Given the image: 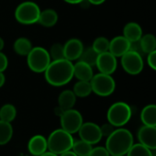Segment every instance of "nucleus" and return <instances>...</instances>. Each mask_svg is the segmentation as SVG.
<instances>
[{
    "instance_id": "32",
    "label": "nucleus",
    "mask_w": 156,
    "mask_h": 156,
    "mask_svg": "<svg viewBox=\"0 0 156 156\" xmlns=\"http://www.w3.org/2000/svg\"><path fill=\"white\" fill-rule=\"evenodd\" d=\"M100 128H101V133L102 137H106V138L115 130V127L109 122L106 124H103L102 126H100Z\"/></svg>"
},
{
    "instance_id": "11",
    "label": "nucleus",
    "mask_w": 156,
    "mask_h": 156,
    "mask_svg": "<svg viewBox=\"0 0 156 156\" xmlns=\"http://www.w3.org/2000/svg\"><path fill=\"white\" fill-rule=\"evenodd\" d=\"M95 66L100 73L112 75L117 69L118 60L115 56L107 51L98 55Z\"/></svg>"
},
{
    "instance_id": "14",
    "label": "nucleus",
    "mask_w": 156,
    "mask_h": 156,
    "mask_svg": "<svg viewBox=\"0 0 156 156\" xmlns=\"http://www.w3.org/2000/svg\"><path fill=\"white\" fill-rule=\"evenodd\" d=\"M130 49V41L123 36H116L110 40L109 52L116 58H121Z\"/></svg>"
},
{
    "instance_id": "35",
    "label": "nucleus",
    "mask_w": 156,
    "mask_h": 156,
    "mask_svg": "<svg viewBox=\"0 0 156 156\" xmlns=\"http://www.w3.org/2000/svg\"><path fill=\"white\" fill-rule=\"evenodd\" d=\"M129 51H133V52L138 53V54H140V55H142V56L144 55V52H143V49H142L140 41L130 42V49H129Z\"/></svg>"
},
{
    "instance_id": "39",
    "label": "nucleus",
    "mask_w": 156,
    "mask_h": 156,
    "mask_svg": "<svg viewBox=\"0 0 156 156\" xmlns=\"http://www.w3.org/2000/svg\"><path fill=\"white\" fill-rule=\"evenodd\" d=\"M66 3L70 4V5H79L80 4L83 0H64Z\"/></svg>"
},
{
    "instance_id": "41",
    "label": "nucleus",
    "mask_w": 156,
    "mask_h": 156,
    "mask_svg": "<svg viewBox=\"0 0 156 156\" xmlns=\"http://www.w3.org/2000/svg\"><path fill=\"white\" fill-rule=\"evenodd\" d=\"M39 156H58V154H53V153H51V152H49V151H47V152H45L44 154H42L41 155Z\"/></svg>"
},
{
    "instance_id": "40",
    "label": "nucleus",
    "mask_w": 156,
    "mask_h": 156,
    "mask_svg": "<svg viewBox=\"0 0 156 156\" xmlns=\"http://www.w3.org/2000/svg\"><path fill=\"white\" fill-rule=\"evenodd\" d=\"M54 112H55V113H56L58 116H59V117H60V116H61V114L63 113V112H64V111H63V110H62L60 107H58H58H57V108L54 110Z\"/></svg>"
},
{
    "instance_id": "34",
    "label": "nucleus",
    "mask_w": 156,
    "mask_h": 156,
    "mask_svg": "<svg viewBox=\"0 0 156 156\" xmlns=\"http://www.w3.org/2000/svg\"><path fill=\"white\" fill-rule=\"evenodd\" d=\"M7 66L8 58L3 51H0V72H4L7 69Z\"/></svg>"
},
{
    "instance_id": "27",
    "label": "nucleus",
    "mask_w": 156,
    "mask_h": 156,
    "mask_svg": "<svg viewBox=\"0 0 156 156\" xmlns=\"http://www.w3.org/2000/svg\"><path fill=\"white\" fill-rule=\"evenodd\" d=\"M98 55L99 54L91 47L87 48H84V49H83V51H82V53H81V55H80V58L78 60L85 62V63L89 64L90 66L93 67L96 64Z\"/></svg>"
},
{
    "instance_id": "37",
    "label": "nucleus",
    "mask_w": 156,
    "mask_h": 156,
    "mask_svg": "<svg viewBox=\"0 0 156 156\" xmlns=\"http://www.w3.org/2000/svg\"><path fill=\"white\" fill-rule=\"evenodd\" d=\"M5 82V76L4 74V72H0V88H2L4 86Z\"/></svg>"
},
{
    "instance_id": "1",
    "label": "nucleus",
    "mask_w": 156,
    "mask_h": 156,
    "mask_svg": "<svg viewBox=\"0 0 156 156\" xmlns=\"http://www.w3.org/2000/svg\"><path fill=\"white\" fill-rule=\"evenodd\" d=\"M73 62L66 58L51 60L44 71L46 81L54 87H61L68 84L73 78Z\"/></svg>"
},
{
    "instance_id": "5",
    "label": "nucleus",
    "mask_w": 156,
    "mask_h": 156,
    "mask_svg": "<svg viewBox=\"0 0 156 156\" xmlns=\"http://www.w3.org/2000/svg\"><path fill=\"white\" fill-rule=\"evenodd\" d=\"M39 5L32 1H25L20 3L15 10L16 20L22 25H33L37 23L40 15Z\"/></svg>"
},
{
    "instance_id": "21",
    "label": "nucleus",
    "mask_w": 156,
    "mask_h": 156,
    "mask_svg": "<svg viewBox=\"0 0 156 156\" xmlns=\"http://www.w3.org/2000/svg\"><path fill=\"white\" fill-rule=\"evenodd\" d=\"M32 48H33L32 42L25 37H21L16 38L14 42V45H13L14 51L19 56H26L27 57V54L32 49Z\"/></svg>"
},
{
    "instance_id": "43",
    "label": "nucleus",
    "mask_w": 156,
    "mask_h": 156,
    "mask_svg": "<svg viewBox=\"0 0 156 156\" xmlns=\"http://www.w3.org/2000/svg\"><path fill=\"white\" fill-rule=\"evenodd\" d=\"M115 156H125V155H115Z\"/></svg>"
},
{
    "instance_id": "12",
    "label": "nucleus",
    "mask_w": 156,
    "mask_h": 156,
    "mask_svg": "<svg viewBox=\"0 0 156 156\" xmlns=\"http://www.w3.org/2000/svg\"><path fill=\"white\" fill-rule=\"evenodd\" d=\"M139 144L154 151L156 149V127L142 126L137 133Z\"/></svg>"
},
{
    "instance_id": "16",
    "label": "nucleus",
    "mask_w": 156,
    "mask_h": 156,
    "mask_svg": "<svg viewBox=\"0 0 156 156\" xmlns=\"http://www.w3.org/2000/svg\"><path fill=\"white\" fill-rule=\"evenodd\" d=\"M73 75L78 80L90 81L94 73L91 66L80 60H77V62L73 64Z\"/></svg>"
},
{
    "instance_id": "17",
    "label": "nucleus",
    "mask_w": 156,
    "mask_h": 156,
    "mask_svg": "<svg viewBox=\"0 0 156 156\" xmlns=\"http://www.w3.org/2000/svg\"><path fill=\"white\" fill-rule=\"evenodd\" d=\"M144 35L142 27L136 22H129L123 27V37L130 42L139 41Z\"/></svg>"
},
{
    "instance_id": "22",
    "label": "nucleus",
    "mask_w": 156,
    "mask_h": 156,
    "mask_svg": "<svg viewBox=\"0 0 156 156\" xmlns=\"http://www.w3.org/2000/svg\"><path fill=\"white\" fill-rule=\"evenodd\" d=\"M72 91L76 95V97L79 98H86L92 93L91 85L90 81H84V80H78L75 85L73 86Z\"/></svg>"
},
{
    "instance_id": "29",
    "label": "nucleus",
    "mask_w": 156,
    "mask_h": 156,
    "mask_svg": "<svg viewBox=\"0 0 156 156\" xmlns=\"http://www.w3.org/2000/svg\"><path fill=\"white\" fill-rule=\"evenodd\" d=\"M109 46H110V40L105 37H99L95 38V40L92 43L91 48L98 53H104L109 51Z\"/></svg>"
},
{
    "instance_id": "13",
    "label": "nucleus",
    "mask_w": 156,
    "mask_h": 156,
    "mask_svg": "<svg viewBox=\"0 0 156 156\" xmlns=\"http://www.w3.org/2000/svg\"><path fill=\"white\" fill-rule=\"evenodd\" d=\"M64 47V55L65 58L69 61L78 60L84 49V45L82 41L79 38H70L65 44Z\"/></svg>"
},
{
    "instance_id": "23",
    "label": "nucleus",
    "mask_w": 156,
    "mask_h": 156,
    "mask_svg": "<svg viewBox=\"0 0 156 156\" xmlns=\"http://www.w3.org/2000/svg\"><path fill=\"white\" fill-rule=\"evenodd\" d=\"M140 44L144 54H148L156 50V37L154 34H144L140 38Z\"/></svg>"
},
{
    "instance_id": "38",
    "label": "nucleus",
    "mask_w": 156,
    "mask_h": 156,
    "mask_svg": "<svg viewBox=\"0 0 156 156\" xmlns=\"http://www.w3.org/2000/svg\"><path fill=\"white\" fill-rule=\"evenodd\" d=\"M58 156H78L73 151L69 150V151H67L65 153H62L61 154H59Z\"/></svg>"
},
{
    "instance_id": "28",
    "label": "nucleus",
    "mask_w": 156,
    "mask_h": 156,
    "mask_svg": "<svg viewBox=\"0 0 156 156\" xmlns=\"http://www.w3.org/2000/svg\"><path fill=\"white\" fill-rule=\"evenodd\" d=\"M127 156H155L153 151L149 148L144 146L141 144H133L131 149L126 154Z\"/></svg>"
},
{
    "instance_id": "20",
    "label": "nucleus",
    "mask_w": 156,
    "mask_h": 156,
    "mask_svg": "<svg viewBox=\"0 0 156 156\" xmlns=\"http://www.w3.org/2000/svg\"><path fill=\"white\" fill-rule=\"evenodd\" d=\"M141 121L144 125L156 127V105H146L141 112Z\"/></svg>"
},
{
    "instance_id": "25",
    "label": "nucleus",
    "mask_w": 156,
    "mask_h": 156,
    "mask_svg": "<svg viewBox=\"0 0 156 156\" xmlns=\"http://www.w3.org/2000/svg\"><path fill=\"white\" fill-rule=\"evenodd\" d=\"M16 117V109L13 104L6 103L0 108V121L12 122Z\"/></svg>"
},
{
    "instance_id": "15",
    "label": "nucleus",
    "mask_w": 156,
    "mask_h": 156,
    "mask_svg": "<svg viewBox=\"0 0 156 156\" xmlns=\"http://www.w3.org/2000/svg\"><path fill=\"white\" fill-rule=\"evenodd\" d=\"M28 152L34 156H39L48 151V143L46 137L37 134L30 138L27 144Z\"/></svg>"
},
{
    "instance_id": "33",
    "label": "nucleus",
    "mask_w": 156,
    "mask_h": 156,
    "mask_svg": "<svg viewBox=\"0 0 156 156\" xmlns=\"http://www.w3.org/2000/svg\"><path fill=\"white\" fill-rule=\"evenodd\" d=\"M147 64L149 65V67L155 70L156 69V50L153 51V52H150L147 54Z\"/></svg>"
},
{
    "instance_id": "2",
    "label": "nucleus",
    "mask_w": 156,
    "mask_h": 156,
    "mask_svg": "<svg viewBox=\"0 0 156 156\" xmlns=\"http://www.w3.org/2000/svg\"><path fill=\"white\" fill-rule=\"evenodd\" d=\"M133 133L124 128L115 129L108 137L105 148L111 156L125 155L133 144Z\"/></svg>"
},
{
    "instance_id": "4",
    "label": "nucleus",
    "mask_w": 156,
    "mask_h": 156,
    "mask_svg": "<svg viewBox=\"0 0 156 156\" xmlns=\"http://www.w3.org/2000/svg\"><path fill=\"white\" fill-rule=\"evenodd\" d=\"M132 108L123 101H117L111 105L107 112V119L109 123L115 128H121L127 124L132 118Z\"/></svg>"
},
{
    "instance_id": "3",
    "label": "nucleus",
    "mask_w": 156,
    "mask_h": 156,
    "mask_svg": "<svg viewBox=\"0 0 156 156\" xmlns=\"http://www.w3.org/2000/svg\"><path fill=\"white\" fill-rule=\"evenodd\" d=\"M48 150L58 155L71 150L74 139L72 134L64 131L63 129H57L53 131L47 139Z\"/></svg>"
},
{
    "instance_id": "9",
    "label": "nucleus",
    "mask_w": 156,
    "mask_h": 156,
    "mask_svg": "<svg viewBox=\"0 0 156 156\" xmlns=\"http://www.w3.org/2000/svg\"><path fill=\"white\" fill-rule=\"evenodd\" d=\"M121 64L126 73L133 76L142 73L144 67L143 56L133 51H128L121 57Z\"/></svg>"
},
{
    "instance_id": "31",
    "label": "nucleus",
    "mask_w": 156,
    "mask_h": 156,
    "mask_svg": "<svg viewBox=\"0 0 156 156\" xmlns=\"http://www.w3.org/2000/svg\"><path fill=\"white\" fill-rule=\"evenodd\" d=\"M88 156H111L109 152L105 147L102 146H98L95 148H92L90 153L89 154Z\"/></svg>"
},
{
    "instance_id": "26",
    "label": "nucleus",
    "mask_w": 156,
    "mask_h": 156,
    "mask_svg": "<svg viewBox=\"0 0 156 156\" xmlns=\"http://www.w3.org/2000/svg\"><path fill=\"white\" fill-rule=\"evenodd\" d=\"M92 148L91 144L80 139L78 141H74L71 151H73L78 156H88Z\"/></svg>"
},
{
    "instance_id": "6",
    "label": "nucleus",
    "mask_w": 156,
    "mask_h": 156,
    "mask_svg": "<svg viewBox=\"0 0 156 156\" xmlns=\"http://www.w3.org/2000/svg\"><path fill=\"white\" fill-rule=\"evenodd\" d=\"M51 62L48 50L42 47H34L27 56V63L35 73H44Z\"/></svg>"
},
{
    "instance_id": "36",
    "label": "nucleus",
    "mask_w": 156,
    "mask_h": 156,
    "mask_svg": "<svg viewBox=\"0 0 156 156\" xmlns=\"http://www.w3.org/2000/svg\"><path fill=\"white\" fill-rule=\"evenodd\" d=\"M106 0H88V2L90 4V5H101L105 2Z\"/></svg>"
},
{
    "instance_id": "30",
    "label": "nucleus",
    "mask_w": 156,
    "mask_h": 156,
    "mask_svg": "<svg viewBox=\"0 0 156 156\" xmlns=\"http://www.w3.org/2000/svg\"><path fill=\"white\" fill-rule=\"evenodd\" d=\"M48 54L50 56L51 60H58V59L65 58L63 44H61V43H54L50 47V49L48 50Z\"/></svg>"
},
{
    "instance_id": "24",
    "label": "nucleus",
    "mask_w": 156,
    "mask_h": 156,
    "mask_svg": "<svg viewBox=\"0 0 156 156\" xmlns=\"http://www.w3.org/2000/svg\"><path fill=\"white\" fill-rule=\"evenodd\" d=\"M13 137V127L10 122L0 121V146L7 144Z\"/></svg>"
},
{
    "instance_id": "19",
    "label": "nucleus",
    "mask_w": 156,
    "mask_h": 156,
    "mask_svg": "<svg viewBox=\"0 0 156 156\" xmlns=\"http://www.w3.org/2000/svg\"><path fill=\"white\" fill-rule=\"evenodd\" d=\"M76 101L77 97L74 94V92L70 90H65L58 95V107H60L63 111L73 109L74 105L76 104Z\"/></svg>"
},
{
    "instance_id": "18",
    "label": "nucleus",
    "mask_w": 156,
    "mask_h": 156,
    "mask_svg": "<svg viewBox=\"0 0 156 156\" xmlns=\"http://www.w3.org/2000/svg\"><path fill=\"white\" fill-rule=\"evenodd\" d=\"M58 20V15L56 10L52 8H47L40 11V15L37 23L45 27H54Z\"/></svg>"
},
{
    "instance_id": "10",
    "label": "nucleus",
    "mask_w": 156,
    "mask_h": 156,
    "mask_svg": "<svg viewBox=\"0 0 156 156\" xmlns=\"http://www.w3.org/2000/svg\"><path fill=\"white\" fill-rule=\"evenodd\" d=\"M78 133L80 140L91 145L100 143L102 138L100 126L94 122H83Z\"/></svg>"
},
{
    "instance_id": "42",
    "label": "nucleus",
    "mask_w": 156,
    "mask_h": 156,
    "mask_svg": "<svg viewBox=\"0 0 156 156\" xmlns=\"http://www.w3.org/2000/svg\"><path fill=\"white\" fill-rule=\"evenodd\" d=\"M4 47H5V41H4V39L0 37V51L3 50Z\"/></svg>"
},
{
    "instance_id": "7",
    "label": "nucleus",
    "mask_w": 156,
    "mask_h": 156,
    "mask_svg": "<svg viewBox=\"0 0 156 156\" xmlns=\"http://www.w3.org/2000/svg\"><path fill=\"white\" fill-rule=\"evenodd\" d=\"M92 92L101 97H108L112 95L116 89V82L112 75L98 73L94 74L90 80Z\"/></svg>"
},
{
    "instance_id": "8",
    "label": "nucleus",
    "mask_w": 156,
    "mask_h": 156,
    "mask_svg": "<svg viewBox=\"0 0 156 156\" xmlns=\"http://www.w3.org/2000/svg\"><path fill=\"white\" fill-rule=\"evenodd\" d=\"M83 123V118L81 113L74 109L64 111L60 116L61 129L68 132L70 134L78 133L80 126Z\"/></svg>"
}]
</instances>
